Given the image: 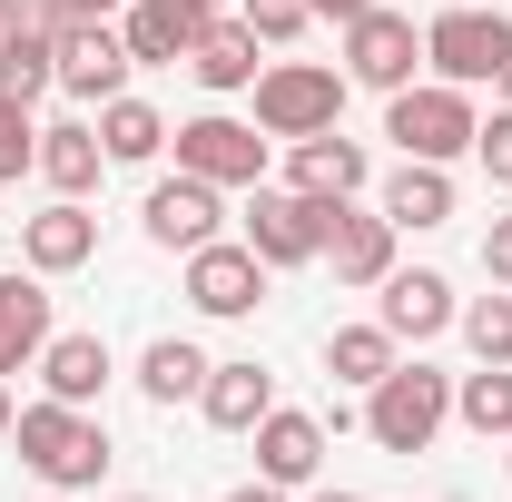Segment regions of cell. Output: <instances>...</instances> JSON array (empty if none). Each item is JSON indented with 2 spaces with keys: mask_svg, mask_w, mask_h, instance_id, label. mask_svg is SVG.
Masks as SVG:
<instances>
[{
  "mask_svg": "<svg viewBox=\"0 0 512 502\" xmlns=\"http://www.w3.org/2000/svg\"><path fill=\"white\" fill-rule=\"evenodd\" d=\"M10 443H20V463H30L50 493H89V483L109 473V424H99L89 404H60V394L20 404V414H10Z\"/></svg>",
  "mask_w": 512,
  "mask_h": 502,
  "instance_id": "6da1fadb",
  "label": "cell"
},
{
  "mask_svg": "<svg viewBox=\"0 0 512 502\" xmlns=\"http://www.w3.org/2000/svg\"><path fill=\"white\" fill-rule=\"evenodd\" d=\"M444 424H453V375H434V365H404L394 355V375L365 384V434L384 453H424Z\"/></svg>",
  "mask_w": 512,
  "mask_h": 502,
  "instance_id": "7a4b0ae2",
  "label": "cell"
},
{
  "mask_svg": "<svg viewBox=\"0 0 512 502\" xmlns=\"http://www.w3.org/2000/svg\"><path fill=\"white\" fill-rule=\"evenodd\" d=\"M473 89H453V79H414V89H394L384 99V138L404 148V158H434V168H453L463 148H473Z\"/></svg>",
  "mask_w": 512,
  "mask_h": 502,
  "instance_id": "3957f363",
  "label": "cell"
},
{
  "mask_svg": "<svg viewBox=\"0 0 512 502\" xmlns=\"http://www.w3.org/2000/svg\"><path fill=\"white\" fill-rule=\"evenodd\" d=\"M345 69H316V60H266L256 69V128L266 138H316V128H345Z\"/></svg>",
  "mask_w": 512,
  "mask_h": 502,
  "instance_id": "277c9868",
  "label": "cell"
},
{
  "mask_svg": "<svg viewBox=\"0 0 512 502\" xmlns=\"http://www.w3.org/2000/svg\"><path fill=\"white\" fill-rule=\"evenodd\" d=\"M128 40H119V20H109V10H69L60 20V89L69 99H79V109H109V99H119L128 89Z\"/></svg>",
  "mask_w": 512,
  "mask_h": 502,
  "instance_id": "5b68a950",
  "label": "cell"
},
{
  "mask_svg": "<svg viewBox=\"0 0 512 502\" xmlns=\"http://www.w3.org/2000/svg\"><path fill=\"white\" fill-rule=\"evenodd\" d=\"M424 60H434V79H453V89H483V79H503V60H512V20L503 10H434Z\"/></svg>",
  "mask_w": 512,
  "mask_h": 502,
  "instance_id": "8992f818",
  "label": "cell"
},
{
  "mask_svg": "<svg viewBox=\"0 0 512 502\" xmlns=\"http://www.w3.org/2000/svg\"><path fill=\"white\" fill-rule=\"evenodd\" d=\"M178 168L207 178V188H266V128L256 119H227V109H207V119L178 128Z\"/></svg>",
  "mask_w": 512,
  "mask_h": 502,
  "instance_id": "52a82bcc",
  "label": "cell"
},
{
  "mask_svg": "<svg viewBox=\"0 0 512 502\" xmlns=\"http://www.w3.org/2000/svg\"><path fill=\"white\" fill-rule=\"evenodd\" d=\"M414 69H424V30H414V20H404V10H365V20H345V79H355V89H384V99H394V89H414Z\"/></svg>",
  "mask_w": 512,
  "mask_h": 502,
  "instance_id": "ba28073f",
  "label": "cell"
},
{
  "mask_svg": "<svg viewBox=\"0 0 512 502\" xmlns=\"http://www.w3.org/2000/svg\"><path fill=\"white\" fill-rule=\"evenodd\" d=\"M325 217H335V197L247 188V247L266 256V266H306V256H325Z\"/></svg>",
  "mask_w": 512,
  "mask_h": 502,
  "instance_id": "9c48e42d",
  "label": "cell"
},
{
  "mask_svg": "<svg viewBox=\"0 0 512 502\" xmlns=\"http://www.w3.org/2000/svg\"><path fill=\"white\" fill-rule=\"evenodd\" d=\"M188 306L217 315V325L256 315V306H266V256H256L247 237H207V247L188 256Z\"/></svg>",
  "mask_w": 512,
  "mask_h": 502,
  "instance_id": "30bf717a",
  "label": "cell"
},
{
  "mask_svg": "<svg viewBox=\"0 0 512 502\" xmlns=\"http://www.w3.org/2000/svg\"><path fill=\"white\" fill-rule=\"evenodd\" d=\"M138 227H148L168 256H197L217 227H227V188H207V178H188V168H178V178H158V188H148Z\"/></svg>",
  "mask_w": 512,
  "mask_h": 502,
  "instance_id": "8fae6325",
  "label": "cell"
},
{
  "mask_svg": "<svg viewBox=\"0 0 512 502\" xmlns=\"http://www.w3.org/2000/svg\"><path fill=\"white\" fill-rule=\"evenodd\" d=\"M207 20H217V0H128V20H119V40H128V60H148V69H178L207 40Z\"/></svg>",
  "mask_w": 512,
  "mask_h": 502,
  "instance_id": "7c38bea8",
  "label": "cell"
},
{
  "mask_svg": "<svg viewBox=\"0 0 512 502\" xmlns=\"http://www.w3.org/2000/svg\"><path fill=\"white\" fill-rule=\"evenodd\" d=\"M0 89H10V99L60 89V30H50L40 0H10V20H0Z\"/></svg>",
  "mask_w": 512,
  "mask_h": 502,
  "instance_id": "4fadbf2b",
  "label": "cell"
},
{
  "mask_svg": "<svg viewBox=\"0 0 512 502\" xmlns=\"http://www.w3.org/2000/svg\"><path fill=\"white\" fill-rule=\"evenodd\" d=\"M453 315H463V306H453V286L434 276V266H394V276L375 286V325L394 335V345H424V335H444Z\"/></svg>",
  "mask_w": 512,
  "mask_h": 502,
  "instance_id": "5bb4252c",
  "label": "cell"
},
{
  "mask_svg": "<svg viewBox=\"0 0 512 502\" xmlns=\"http://www.w3.org/2000/svg\"><path fill=\"white\" fill-rule=\"evenodd\" d=\"M325 256H335V286H384L394 276V217H365L355 197H335V217H325Z\"/></svg>",
  "mask_w": 512,
  "mask_h": 502,
  "instance_id": "9a60e30c",
  "label": "cell"
},
{
  "mask_svg": "<svg viewBox=\"0 0 512 502\" xmlns=\"http://www.w3.org/2000/svg\"><path fill=\"white\" fill-rule=\"evenodd\" d=\"M365 178H375V158H365V138H345V128H316V138L286 148V188L296 197H355Z\"/></svg>",
  "mask_w": 512,
  "mask_h": 502,
  "instance_id": "2e32d148",
  "label": "cell"
},
{
  "mask_svg": "<svg viewBox=\"0 0 512 502\" xmlns=\"http://www.w3.org/2000/svg\"><path fill=\"white\" fill-rule=\"evenodd\" d=\"M89 256H99V217H89L79 197L20 217V266H30V276H69V266H89Z\"/></svg>",
  "mask_w": 512,
  "mask_h": 502,
  "instance_id": "e0dca14e",
  "label": "cell"
},
{
  "mask_svg": "<svg viewBox=\"0 0 512 502\" xmlns=\"http://www.w3.org/2000/svg\"><path fill=\"white\" fill-rule=\"evenodd\" d=\"M325 473V424L316 414H266L256 424V483H276V493H296V483H316Z\"/></svg>",
  "mask_w": 512,
  "mask_h": 502,
  "instance_id": "ac0fdd59",
  "label": "cell"
},
{
  "mask_svg": "<svg viewBox=\"0 0 512 502\" xmlns=\"http://www.w3.org/2000/svg\"><path fill=\"white\" fill-rule=\"evenodd\" d=\"M197 404H207V424H217V434H256V424L276 414V375H266L256 355L207 365V394H197Z\"/></svg>",
  "mask_w": 512,
  "mask_h": 502,
  "instance_id": "d6986e66",
  "label": "cell"
},
{
  "mask_svg": "<svg viewBox=\"0 0 512 502\" xmlns=\"http://www.w3.org/2000/svg\"><path fill=\"white\" fill-rule=\"evenodd\" d=\"M40 345H50V286L10 266V276H0V375L40 365Z\"/></svg>",
  "mask_w": 512,
  "mask_h": 502,
  "instance_id": "ffe728a7",
  "label": "cell"
},
{
  "mask_svg": "<svg viewBox=\"0 0 512 502\" xmlns=\"http://www.w3.org/2000/svg\"><path fill=\"white\" fill-rule=\"evenodd\" d=\"M109 375H119V365H109V335H50V345H40V384H50L60 404H99Z\"/></svg>",
  "mask_w": 512,
  "mask_h": 502,
  "instance_id": "44dd1931",
  "label": "cell"
},
{
  "mask_svg": "<svg viewBox=\"0 0 512 502\" xmlns=\"http://www.w3.org/2000/svg\"><path fill=\"white\" fill-rule=\"evenodd\" d=\"M40 178L60 197H89L99 178H109V148H99V119H60L40 128Z\"/></svg>",
  "mask_w": 512,
  "mask_h": 502,
  "instance_id": "7402d4cb",
  "label": "cell"
},
{
  "mask_svg": "<svg viewBox=\"0 0 512 502\" xmlns=\"http://www.w3.org/2000/svg\"><path fill=\"white\" fill-rule=\"evenodd\" d=\"M256 50H266V40H256L247 20H207V40H197L188 50V69H197V89H217V99H227V89H256Z\"/></svg>",
  "mask_w": 512,
  "mask_h": 502,
  "instance_id": "603a6c76",
  "label": "cell"
},
{
  "mask_svg": "<svg viewBox=\"0 0 512 502\" xmlns=\"http://www.w3.org/2000/svg\"><path fill=\"white\" fill-rule=\"evenodd\" d=\"M384 217H394V237H404V227H444L453 217V178L434 158H404V168L384 178Z\"/></svg>",
  "mask_w": 512,
  "mask_h": 502,
  "instance_id": "cb8c5ba5",
  "label": "cell"
},
{
  "mask_svg": "<svg viewBox=\"0 0 512 502\" xmlns=\"http://www.w3.org/2000/svg\"><path fill=\"white\" fill-rule=\"evenodd\" d=\"M168 138H178V128L158 119L148 99H128V89L109 99V109H99V148H109V168H148V158H158Z\"/></svg>",
  "mask_w": 512,
  "mask_h": 502,
  "instance_id": "d4e9b609",
  "label": "cell"
},
{
  "mask_svg": "<svg viewBox=\"0 0 512 502\" xmlns=\"http://www.w3.org/2000/svg\"><path fill=\"white\" fill-rule=\"evenodd\" d=\"M138 394H148V404H188V394H207V355H197L188 335H158V345L138 355Z\"/></svg>",
  "mask_w": 512,
  "mask_h": 502,
  "instance_id": "484cf974",
  "label": "cell"
},
{
  "mask_svg": "<svg viewBox=\"0 0 512 502\" xmlns=\"http://www.w3.org/2000/svg\"><path fill=\"white\" fill-rule=\"evenodd\" d=\"M394 355H404V345H394L384 325H335V335H325V375L335 384H384Z\"/></svg>",
  "mask_w": 512,
  "mask_h": 502,
  "instance_id": "4316f807",
  "label": "cell"
},
{
  "mask_svg": "<svg viewBox=\"0 0 512 502\" xmlns=\"http://www.w3.org/2000/svg\"><path fill=\"white\" fill-rule=\"evenodd\" d=\"M453 414H463L483 443H503V434H512V365H483V375H463V384H453Z\"/></svg>",
  "mask_w": 512,
  "mask_h": 502,
  "instance_id": "83f0119b",
  "label": "cell"
},
{
  "mask_svg": "<svg viewBox=\"0 0 512 502\" xmlns=\"http://www.w3.org/2000/svg\"><path fill=\"white\" fill-rule=\"evenodd\" d=\"M453 325H463V345H473L483 365H512V296H473Z\"/></svg>",
  "mask_w": 512,
  "mask_h": 502,
  "instance_id": "f1b7e54d",
  "label": "cell"
},
{
  "mask_svg": "<svg viewBox=\"0 0 512 502\" xmlns=\"http://www.w3.org/2000/svg\"><path fill=\"white\" fill-rule=\"evenodd\" d=\"M20 168H40V119H30V99L0 89V178H20Z\"/></svg>",
  "mask_w": 512,
  "mask_h": 502,
  "instance_id": "f546056e",
  "label": "cell"
},
{
  "mask_svg": "<svg viewBox=\"0 0 512 502\" xmlns=\"http://www.w3.org/2000/svg\"><path fill=\"white\" fill-rule=\"evenodd\" d=\"M237 20H247L266 50H286V40H296V30H306L316 10H306V0H237Z\"/></svg>",
  "mask_w": 512,
  "mask_h": 502,
  "instance_id": "4dcf8cb0",
  "label": "cell"
},
{
  "mask_svg": "<svg viewBox=\"0 0 512 502\" xmlns=\"http://www.w3.org/2000/svg\"><path fill=\"white\" fill-rule=\"evenodd\" d=\"M473 158H483V178H493V188H512V109H493V119L473 128Z\"/></svg>",
  "mask_w": 512,
  "mask_h": 502,
  "instance_id": "1f68e13d",
  "label": "cell"
},
{
  "mask_svg": "<svg viewBox=\"0 0 512 502\" xmlns=\"http://www.w3.org/2000/svg\"><path fill=\"white\" fill-rule=\"evenodd\" d=\"M483 276H493V286H512V207L483 227Z\"/></svg>",
  "mask_w": 512,
  "mask_h": 502,
  "instance_id": "d6a6232c",
  "label": "cell"
},
{
  "mask_svg": "<svg viewBox=\"0 0 512 502\" xmlns=\"http://www.w3.org/2000/svg\"><path fill=\"white\" fill-rule=\"evenodd\" d=\"M306 10H316V20H365L375 0H306Z\"/></svg>",
  "mask_w": 512,
  "mask_h": 502,
  "instance_id": "836d02e7",
  "label": "cell"
},
{
  "mask_svg": "<svg viewBox=\"0 0 512 502\" xmlns=\"http://www.w3.org/2000/svg\"><path fill=\"white\" fill-rule=\"evenodd\" d=\"M227 502H286V493H276V483H237Z\"/></svg>",
  "mask_w": 512,
  "mask_h": 502,
  "instance_id": "e575fe53",
  "label": "cell"
},
{
  "mask_svg": "<svg viewBox=\"0 0 512 502\" xmlns=\"http://www.w3.org/2000/svg\"><path fill=\"white\" fill-rule=\"evenodd\" d=\"M0 434H10V375H0Z\"/></svg>",
  "mask_w": 512,
  "mask_h": 502,
  "instance_id": "d590c367",
  "label": "cell"
},
{
  "mask_svg": "<svg viewBox=\"0 0 512 502\" xmlns=\"http://www.w3.org/2000/svg\"><path fill=\"white\" fill-rule=\"evenodd\" d=\"M60 10H119V0H60Z\"/></svg>",
  "mask_w": 512,
  "mask_h": 502,
  "instance_id": "8d00e7d4",
  "label": "cell"
},
{
  "mask_svg": "<svg viewBox=\"0 0 512 502\" xmlns=\"http://www.w3.org/2000/svg\"><path fill=\"white\" fill-rule=\"evenodd\" d=\"M503 109H512V60H503Z\"/></svg>",
  "mask_w": 512,
  "mask_h": 502,
  "instance_id": "74e56055",
  "label": "cell"
},
{
  "mask_svg": "<svg viewBox=\"0 0 512 502\" xmlns=\"http://www.w3.org/2000/svg\"><path fill=\"white\" fill-rule=\"evenodd\" d=\"M316 502H355V493H316Z\"/></svg>",
  "mask_w": 512,
  "mask_h": 502,
  "instance_id": "f35d334b",
  "label": "cell"
},
{
  "mask_svg": "<svg viewBox=\"0 0 512 502\" xmlns=\"http://www.w3.org/2000/svg\"><path fill=\"white\" fill-rule=\"evenodd\" d=\"M503 463H512V434H503Z\"/></svg>",
  "mask_w": 512,
  "mask_h": 502,
  "instance_id": "ab89813d",
  "label": "cell"
},
{
  "mask_svg": "<svg viewBox=\"0 0 512 502\" xmlns=\"http://www.w3.org/2000/svg\"><path fill=\"white\" fill-rule=\"evenodd\" d=\"M50 502H79V493H50Z\"/></svg>",
  "mask_w": 512,
  "mask_h": 502,
  "instance_id": "60d3db41",
  "label": "cell"
},
{
  "mask_svg": "<svg viewBox=\"0 0 512 502\" xmlns=\"http://www.w3.org/2000/svg\"><path fill=\"white\" fill-rule=\"evenodd\" d=\"M0 20H10V0H0Z\"/></svg>",
  "mask_w": 512,
  "mask_h": 502,
  "instance_id": "b9f144b4",
  "label": "cell"
},
{
  "mask_svg": "<svg viewBox=\"0 0 512 502\" xmlns=\"http://www.w3.org/2000/svg\"><path fill=\"white\" fill-rule=\"evenodd\" d=\"M128 502H148V493H128Z\"/></svg>",
  "mask_w": 512,
  "mask_h": 502,
  "instance_id": "7bdbcfd3",
  "label": "cell"
}]
</instances>
